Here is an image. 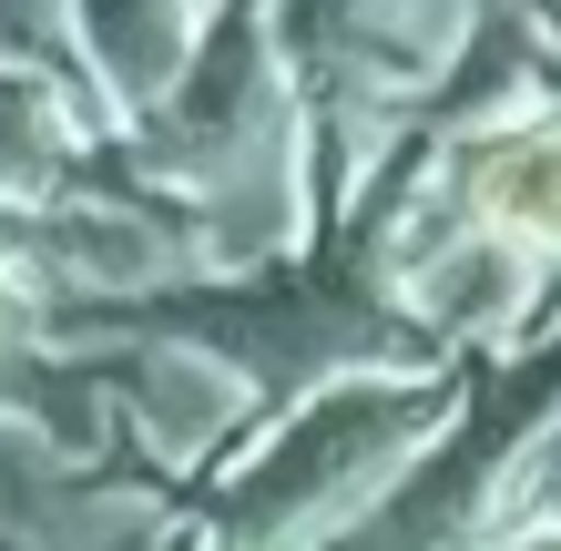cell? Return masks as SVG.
I'll return each mask as SVG.
<instances>
[{
	"label": "cell",
	"instance_id": "cell-1",
	"mask_svg": "<svg viewBox=\"0 0 561 551\" xmlns=\"http://www.w3.org/2000/svg\"><path fill=\"white\" fill-rule=\"evenodd\" d=\"M470 215L490 225V236H511V245H541V255L561 245V123H541V134H511V144L480 153Z\"/></svg>",
	"mask_w": 561,
	"mask_h": 551
}]
</instances>
